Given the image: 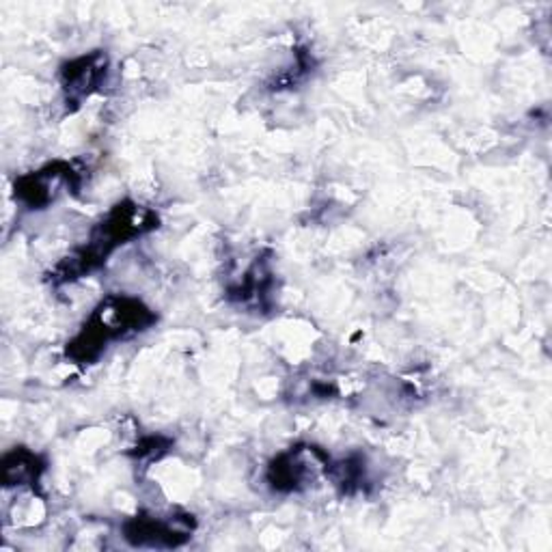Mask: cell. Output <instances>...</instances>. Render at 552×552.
Listing matches in <instances>:
<instances>
[{
    "label": "cell",
    "instance_id": "6da1fadb",
    "mask_svg": "<svg viewBox=\"0 0 552 552\" xmlns=\"http://www.w3.org/2000/svg\"><path fill=\"white\" fill-rule=\"evenodd\" d=\"M104 68L106 58H101L100 54L71 63L69 69L65 71V89H68L69 98H85V95H89V91L98 85L100 74Z\"/></svg>",
    "mask_w": 552,
    "mask_h": 552
},
{
    "label": "cell",
    "instance_id": "7a4b0ae2",
    "mask_svg": "<svg viewBox=\"0 0 552 552\" xmlns=\"http://www.w3.org/2000/svg\"><path fill=\"white\" fill-rule=\"evenodd\" d=\"M35 462H37L35 455L27 451H16L7 455V460H5V482L9 485H20L24 482H31V479H37L39 468L35 466Z\"/></svg>",
    "mask_w": 552,
    "mask_h": 552
}]
</instances>
